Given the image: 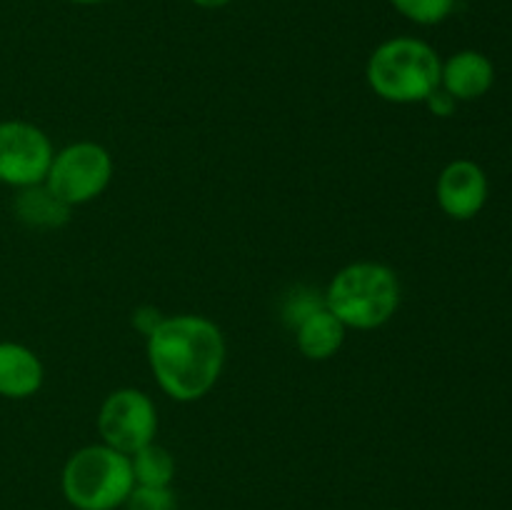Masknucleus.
Masks as SVG:
<instances>
[{
    "label": "nucleus",
    "instance_id": "nucleus-1",
    "mask_svg": "<svg viewBox=\"0 0 512 510\" xmlns=\"http://www.w3.org/2000/svg\"><path fill=\"white\" fill-rule=\"evenodd\" d=\"M148 365L155 383L178 403L205 398L225 368V335L203 315H170L145 338Z\"/></svg>",
    "mask_w": 512,
    "mask_h": 510
},
{
    "label": "nucleus",
    "instance_id": "nucleus-2",
    "mask_svg": "<svg viewBox=\"0 0 512 510\" xmlns=\"http://www.w3.org/2000/svg\"><path fill=\"white\" fill-rule=\"evenodd\" d=\"M440 70L443 60L433 45L410 35H398L383 40L370 53L365 80L385 103L413 105L425 103L428 95L440 88Z\"/></svg>",
    "mask_w": 512,
    "mask_h": 510
},
{
    "label": "nucleus",
    "instance_id": "nucleus-3",
    "mask_svg": "<svg viewBox=\"0 0 512 510\" xmlns=\"http://www.w3.org/2000/svg\"><path fill=\"white\" fill-rule=\"evenodd\" d=\"M325 308L353 330L383 328L400 308V280L393 268L358 260L335 273L325 288Z\"/></svg>",
    "mask_w": 512,
    "mask_h": 510
},
{
    "label": "nucleus",
    "instance_id": "nucleus-4",
    "mask_svg": "<svg viewBox=\"0 0 512 510\" xmlns=\"http://www.w3.org/2000/svg\"><path fill=\"white\" fill-rule=\"evenodd\" d=\"M135 488L130 455L105 443L75 450L60 473V490L75 510H118Z\"/></svg>",
    "mask_w": 512,
    "mask_h": 510
},
{
    "label": "nucleus",
    "instance_id": "nucleus-5",
    "mask_svg": "<svg viewBox=\"0 0 512 510\" xmlns=\"http://www.w3.org/2000/svg\"><path fill=\"white\" fill-rule=\"evenodd\" d=\"M115 163L108 148L93 140H78L55 150L45 185L70 208L103 195L113 180Z\"/></svg>",
    "mask_w": 512,
    "mask_h": 510
},
{
    "label": "nucleus",
    "instance_id": "nucleus-6",
    "mask_svg": "<svg viewBox=\"0 0 512 510\" xmlns=\"http://www.w3.org/2000/svg\"><path fill=\"white\" fill-rule=\"evenodd\" d=\"M100 443L133 455L158 435V408L153 398L138 388L113 390L98 410Z\"/></svg>",
    "mask_w": 512,
    "mask_h": 510
},
{
    "label": "nucleus",
    "instance_id": "nucleus-7",
    "mask_svg": "<svg viewBox=\"0 0 512 510\" xmlns=\"http://www.w3.org/2000/svg\"><path fill=\"white\" fill-rule=\"evenodd\" d=\"M55 148L48 133L28 120H0V183L23 190L45 183Z\"/></svg>",
    "mask_w": 512,
    "mask_h": 510
},
{
    "label": "nucleus",
    "instance_id": "nucleus-8",
    "mask_svg": "<svg viewBox=\"0 0 512 510\" xmlns=\"http://www.w3.org/2000/svg\"><path fill=\"white\" fill-rule=\"evenodd\" d=\"M490 183L485 170L475 160L460 158L445 165L435 183L440 210L453 220H470L488 203Z\"/></svg>",
    "mask_w": 512,
    "mask_h": 510
},
{
    "label": "nucleus",
    "instance_id": "nucleus-9",
    "mask_svg": "<svg viewBox=\"0 0 512 510\" xmlns=\"http://www.w3.org/2000/svg\"><path fill=\"white\" fill-rule=\"evenodd\" d=\"M495 83V65L480 50H458L443 60L440 70V88L448 90L458 103H470L478 100L493 88Z\"/></svg>",
    "mask_w": 512,
    "mask_h": 510
},
{
    "label": "nucleus",
    "instance_id": "nucleus-10",
    "mask_svg": "<svg viewBox=\"0 0 512 510\" xmlns=\"http://www.w3.org/2000/svg\"><path fill=\"white\" fill-rule=\"evenodd\" d=\"M43 360L28 345L0 340V398L28 400L43 388Z\"/></svg>",
    "mask_w": 512,
    "mask_h": 510
},
{
    "label": "nucleus",
    "instance_id": "nucleus-11",
    "mask_svg": "<svg viewBox=\"0 0 512 510\" xmlns=\"http://www.w3.org/2000/svg\"><path fill=\"white\" fill-rule=\"evenodd\" d=\"M13 210L20 223L38 230L63 228V225L70 223V213H73V208L63 203L45 183L18 190L13 200Z\"/></svg>",
    "mask_w": 512,
    "mask_h": 510
},
{
    "label": "nucleus",
    "instance_id": "nucleus-12",
    "mask_svg": "<svg viewBox=\"0 0 512 510\" xmlns=\"http://www.w3.org/2000/svg\"><path fill=\"white\" fill-rule=\"evenodd\" d=\"M295 333V345H298L300 353L308 360H330L333 355H338V350L343 348L345 343V328L328 308L315 310L313 315L303 320Z\"/></svg>",
    "mask_w": 512,
    "mask_h": 510
},
{
    "label": "nucleus",
    "instance_id": "nucleus-13",
    "mask_svg": "<svg viewBox=\"0 0 512 510\" xmlns=\"http://www.w3.org/2000/svg\"><path fill=\"white\" fill-rule=\"evenodd\" d=\"M130 468H133L135 485H150V488H170L175 480L173 453L160 443H148L130 455Z\"/></svg>",
    "mask_w": 512,
    "mask_h": 510
},
{
    "label": "nucleus",
    "instance_id": "nucleus-14",
    "mask_svg": "<svg viewBox=\"0 0 512 510\" xmlns=\"http://www.w3.org/2000/svg\"><path fill=\"white\" fill-rule=\"evenodd\" d=\"M390 5L415 25H438L455 10V0H390Z\"/></svg>",
    "mask_w": 512,
    "mask_h": 510
},
{
    "label": "nucleus",
    "instance_id": "nucleus-15",
    "mask_svg": "<svg viewBox=\"0 0 512 510\" xmlns=\"http://www.w3.org/2000/svg\"><path fill=\"white\" fill-rule=\"evenodd\" d=\"M325 305V295H320L318 290L305 288V285H298L293 293L285 298L283 303V320L288 328H298L308 315H313L315 310H320Z\"/></svg>",
    "mask_w": 512,
    "mask_h": 510
},
{
    "label": "nucleus",
    "instance_id": "nucleus-16",
    "mask_svg": "<svg viewBox=\"0 0 512 510\" xmlns=\"http://www.w3.org/2000/svg\"><path fill=\"white\" fill-rule=\"evenodd\" d=\"M125 510H178V498L173 488H150V485H135L130 490Z\"/></svg>",
    "mask_w": 512,
    "mask_h": 510
},
{
    "label": "nucleus",
    "instance_id": "nucleus-17",
    "mask_svg": "<svg viewBox=\"0 0 512 510\" xmlns=\"http://www.w3.org/2000/svg\"><path fill=\"white\" fill-rule=\"evenodd\" d=\"M425 105H428L430 113L438 115V118H450V115L455 113V108H458V100H455L448 90L435 88L433 93L428 95V100H425Z\"/></svg>",
    "mask_w": 512,
    "mask_h": 510
},
{
    "label": "nucleus",
    "instance_id": "nucleus-18",
    "mask_svg": "<svg viewBox=\"0 0 512 510\" xmlns=\"http://www.w3.org/2000/svg\"><path fill=\"white\" fill-rule=\"evenodd\" d=\"M160 320H163V315H160V310L155 308V305H140V308H135V313H133L135 330H140L145 338H148V335L158 328Z\"/></svg>",
    "mask_w": 512,
    "mask_h": 510
},
{
    "label": "nucleus",
    "instance_id": "nucleus-19",
    "mask_svg": "<svg viewBox=\"0 0 512 510\" xmlns=\"http://www.w3.org/2000/svg\"><path fill=\"white\" fill-rule=\"evenodd\" d=\"M190 3L205 10H218V8H225V5H230L233 0H190Z\"/></svg>",
    "mask_w": 512,
    "mask_h": 510
},
{
    "label": "nucleus",
    "instance_id": "nucleus-20",
    "mask_svg": "<svg viewBox=\"0 0 512 510\" xmlns=\"http://www.w3.org/2000/svg\"><path fill=\"white\" fill-rule=\"evenodd\" d=\"M70 3H75V5H100V3H105V0H70Z\"/></svg>",
    "mask_w": 512,
    "mask_h": 510
}]
</instances>
